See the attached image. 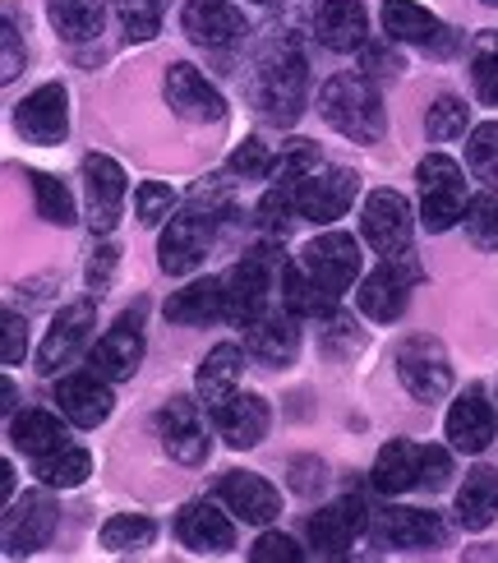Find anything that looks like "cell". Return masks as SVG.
I'll use <instances>...</instances> for the list:
<instances>
[{
  "label": "cell",
  "mask_w": 498,
  "mask_h": 563,
  "mask_svg": "<svg viewBox=\"0 0 498 563\" xmlns=\"http://www.w3.org/2000/svg\"><path fill=\"white\" fill-rule=\"evenodd\" d=\"M33 180V199H37V213L52 222V227H75V199L69 190L52 176V172H29Z\"/></svg>",
  "instance_id": "obj_39"
},
{
  "label": "cell",
  "mask_w": 498,
  "mask_h": 563,
  "mask_svg": "<svg viewBox=\"0 0 498 563\" xmlns=\"http://www.w3.org/2000/svg\"><path fill=\"white\" fill-rule=\"evenodd\" d=\"M332 300L337 296H328L305 264H281V310H291L296 319H328Z\"/></svg>",
  "instance_id": "obj_32"
},
{
  "label": "cell",
  "mask_w": 498,
  "mask_h": 563,
  "mask_svg": "<svg viewBox=\"0 0 498 563\" xmlns=\"http://www.w3.org/2000/svg\"><path fill=\"white\" fill-rule=\"evenodd\" d=\"M361 245H355V236H346V231H323L319 241H310L300 250V264L310 268V277L319 282V287L328 296H346L355 287V277H361Z\"/></svg>",
  "instance_id": "obj_6"
},
{
  "label": "cell",
  "mask_w": 498,
  "mask_h": 563,
  "mask_svg": "<svg viewBox=\"0 0 498 563\" xmlns=\"http://www.w3.org/2000/svg\"><path fill=\"white\" fill-rule=\"evenodd\" d=\"M56 531V504L46 489H29L23 499H14L5 508V554H37Z\"/></svg>",
  "instance_id": "obj_13"
},
{
  "label": "cell",
  "mask_w": 498,
  "mask_h": 563,
  "mask_svg": "<svg viewBox=\"0 0 498 563\" xmlns=\"http://www.w3.org/2000/svg\"><path fill=\"white\" fill-rule=\"evenodd\" d=\"M250 559H254V563H300V559H305V550L291 541V536H281V531H264V536L254 541Z\"/></svg>",
  "instance_id": "obj_48"
},
{
  "label": "cell",
  "mask_w": 498,
  "mask_h": 563,
  "mask_svg": "<svg viewBox=\"0 0 498 563\" xmlns=\"http://www.w3.org/2000/svg\"><path fill=\"white\" fill-rule=\"evenodd\" d=\"M268 250H254L222 277V291H226V319L235 328L254 323L258 314H268V296H273V264L264 260Z\"/></svg>",
  "instance_id": "obj_10"
},
{
  "label": "cell",
  "mask_w": 498,
  "mask_h": 563,
  "mask_svg": "<svg viewBox=\"0 0 498 563\" xmlns=\"http://www.w3.org/2000/svg\"><path fill=\"white\" fill-rule=\"evenodd\" d=\"M447 481H453V457H447V449H424V472H420V485L430 489H443Z\"/></svg>",
  "instance_id": "obj_51"
},
{
  "label": "cell",
  "mask_w": 498,
  "mask_h": 563,
  "mask_svg": "<svg viewBox=\"0 0 498 563\" xmlns=\"http://www.w3.org/2000/svg\"><path fill=\"white\" fill-rule=\"evenodd\" d=\"M84 195H88V227L102 231V236L115 231V222L125 213V195H130L121 162L107 153H88L84 157Z\"/></svg>",
  "instance_id": "obj_9"
},
{
  "label": "cell",
  "mask_w": 498,
  "mask_h": 563,
  "mask_svg": "<svg viewBox=\"0 0 498 563\" xmlns=\"http://www.w3.org/2000/svg\"><path fill=\"white\" fill-rule=\"evenodd\" d=\"M231 512V508H226ZM226 512L218 504H185L180 508V518H176V536H180V545L185 550H195V554H226L235 550V522L226 518Z\"/></svg>",
  "instance_id": "obj_23"
},
{
  "label": "cell",
  "mask_w": 498,
  "mask_h": 563,
  "mask_svg": "<svg viewBox=\"0 0 498 563\" xmlns=\"http://www.w3.org/2000/svg\"><path fill=\"white\" fill-rule=\"evenodd\" d=\"M180 29L189 33V42L208 46V52H226V46H235L250 33L245 14L235 10L231 0H189L180 14Z\"/></svg>",
  "instance_id": "obj_18"
},
{
  "label": "cell",
  "mask_w": 498,
  "mask_h": 563,
  "mask_svg": "<svg viewBox=\"0 0 498 563\" xmlns=\"http://www.w3.org/2000/svg\"><path fill=\"white\" fill-rule=\"evenodd\" d=\"M245 351L268 365H291L300 351V328L296 314H258L254 323H245Z\"/></svg>",
  "instance_id": "obj_29"
},
{
  "label": "cell",
  "mask_w": 498,
  "mask_h": 563,
  "mask_svg": "<svg viewBox=\"0 0 498 563\" xmlns=\"http://www.w3.org/2000/svg\"><path fill=\"white\" fill-rule=\"evenodd\" d=\"M208 245H212V218L180 213V218H171V227L162 231L157 264H162L166 277H189L208 260Z\"/></svg>",
  "instance_id": "obj_14"
},
{
  "label": "cell",
  "mask_w": 498,
  "mask_h": 563,
  "mask_svg": "<svg viewBox=\"0 0 498 563\" xmlns=\"http://www.w3.org/2000/svg\"><path fill=\"white\" fill-rule=\"evenodd\" d=\"M139 361H144V333H139V314H121L115 328L98 338V346L88 351V369L102 374L107 384H121L139 374Z\"/></svg>",
  "instance_id": "obj_15"
},
{
  "label": "cell",
  "mask_w": 498,
  "mask_h": 563,
  "mask_svg": "<svg viewBox=\"0 0 498 563\" xmlns=\"http://www.w3.org/2000/svg\"><path fill=\"white\" fill-rule=\"evenodd\" d=\"M424 130H430L434 144L462 139V134H466V102H457V98H439V102L430 107V121H424Z\"/></svg>",
  "instance_id": "obj_45"
},
{
  "label": "cell",
  "mask_w": 498,
  "mask_h": 563,
  "mask_svg": "<svg viewBox=\"0 0 498 563\" xmlns=\"http://www.w3.org/2000/svg\"><path fill=\"white\" fill-rule=\"evenodd\" d=\"M176 190H171V185H162V180H144V185H139V190H134V218L139 222H144V227H157L162 218H171L176 213Z\"/></svg>",
  "instance_id": "obj_44"
},
{
  "label": "cell",
  "mask_w": 498,
  "mask_h": 563,
  "mask_svg": "<svg viewBox=\"0 0 498 563\" xmlns=\"http://www.w3.org/2000/svg\"><path fill=\"white\" fill-rule=\"evenodd\" d=\"M485 5H498V0H485Z\"/></svg>",
  "instance_id": "obj_55"
},
{
  "label": "cell",
  "mask_w": 498,
  "mask_h": 563,
  "mask_svg": "<svg viewBox=\"0 0 498 563\" xmlns=\"http://www.w3.org/2000/svg\"><path fill=\"white\" fill-rule=\"evenodd\" d=\"M471 84L485 107H498V33H480L471 46Z\"/></svg>",
  "instance_id": "obj_38"
},
{
  "label": "cell",
  "mask_w": 498,
  "mask_h": 563,
  "mask_svg": "<svg viewBox=\"0 0 498 563\" xmlns=\"http://www.w3.org/2000/svg\"><path fill=\"white\" fill-rule=\"evenodd\" d=\"M10 443L29 457H46L65 449V426L56 411H23V416H10Z\"/></svg>",
  "instance_id": "obj_34"
},
{
  "label": "cell",
  "mask_w": 498,
  "mask_h": 563,
  "mask_svg": "<svg viewBox=\"0 0 498 563\" xmlns=\"http://www.w3.org/2000/svg\"><path fill=\"white\" fill-rule=\"evenodd\" d=\"M166 107H171L180 121H189V125H218V121H226V102H222V92L212 88L195 65H171L166 69Z\"/></svg>",
  "instance_id": "obj_11"
},
{
  "label": "cell",
  "mask_w": 498,
  "mask_h": 563,
  "mask_svg": "<svg viewBox=\"0 0 498 563\" xmlns=\"http://www.w3.org/2000/svg\"><path fill=\"white\" fill-rule=\"evenodd\" d=\"M314 29L328 52H361L369 37V14L361 0H323Z\"/></svg>",
  "instance_id": "obj_27"
},
{
  "label": "cell",
  "mask_w": 498,
  "mask_h": 563,
  "mask_svg": "<svg viewBox=\"0 0 498 563\" xmlns=\"http://www.w3.org/2000/svg\"><path fill=\"white\" fill-rule=\"evenodd\" d=\"M268 167H273V153H268L264 139H245V144L235 148L231 162H226V172L231 176H245V180H258V176L268 180Z\"/></svg>",
  "instance_id": "obj_47"
},
{
  "label": "cell",
  "mask_w": 498,
  "mask_h": 563,
  "mask_svg": "<svg viewBox=\"0 0 498 563\" xmlns=\"http://www.w3.org/2000/svg\"><path fill=\"white\" fill-rule=\"evenodd\" d=\"M323 162H319V148L314 144H305V139H296V144L281 153V157H273V167H268V180L273 185H300L310 172H319Z\"/></svg>",
  "instance_id": "obj_43"
},
{
  "label": "cell",
  "mask_w": 498,
  "mask_h": 563,
  "mask_svg": "<svg viewBox=\"0 0 498 563\" xmlns=\"http://www.w3.org/2000/svg\"><path fill=\"white\" fill-rule=\"evenodd\" d=\"M254 5H264V0H254Z\"/></svg>",
  "instance_id": "obj_56"
},
{
  "label": "cell",
  "mask_w": 498,
  "mask_h": 563,
  "mask_svg": "<svg viewBox=\"0 0 498 563\" xmlns=\"http://www.w3.org/2000/svg\"><path fill=\"white\" fill-rule=\"evenodd\" d=\"M14 125L29 144H60L69 134V92L60 84H42L19 102Z\"/></svg>",
  "instance_id": "obj_16"
},
{
  "label": "cell",
  "mask_w": 498,
  "mask_h": 563,
  "mask_svg": "<svg viewBox=\"0 0 498 563\" xmlns=\"http://www.w3.org/2000/svg\"><path fill=\"white\" fill-rule=\"evenodd\" d=\"M443 430H447V443H453L457 453H485L489 443H494V430H498L485 388H466L457 402H453V411H447V426Z\"/></svg>",
  "instance_id": "obj_24"
},
{
  "label": "cell",
  "mask_w": 498,
  "mask_h": 563,
  "mask_svg": "<svg viewBox=\"0 0 498 563\" xmlns=\"http://www.w3.org/2000/svg\"><path fill=\"white\" fill-rule=\"evenodd\" d=\"M111 5H115V19H121L130 42L157 37L162 19H166V0H111Z\"/></svg>",
  "instance_id": "obj_40"
},
{
  "label": "cell",
  "mask_w": 498,
  "mask_h": 563,
  "mask_svg": "<svg viewBox=\"0 0 498 563\" xmlns=\"http://www.w3.org/2000/svg\"><path fill=\"white\" fill-rule=\"evenodd\" d=\"M319 115L351 144H378L384 139V98L369 75H332L319 92Z\"/></svg>",
  "instance_id": "obj_1"
},
{
  "label": "cell",
  "mask_w": 498,
  "mask_h": 563,
  "mask_svg": "<svg viewBox=\"0 0 498 563\" xmlns=\"http://www.w3.org/2000/svg\"><path fill=\"white\" fill-rule=\"evenodd\" d=\"M0 397H5V402H0V411H5V416H14V384H10V379L0 384Z\"/></svg>",
  "instance_id": "obj_54"
},
{
  "label": "cell",
  "mask_w": 498,
  "mask_h": 563,
  "mask_svg": "<svg viewBox=\"0 0 498 563\" xmlns=\"http://www.w3.org/2000/svg\"><path fill=\"white\" fill-rule=\"evenodd\" d=\"M115 264H121V250H115V245H98V250H92V260H88V291H107L111 287V277H115Z\"/></svg>",
  "instance_id": "obj_49"
},
{
  "label": "cell",
  "mask_w": 498,
  "mask_h": 563,
  "mask_svg": "<svg viewBox=\"0 0 498 563\" xmlns=\"http://www.w3.org/2000/svg\"><path fill=\"white\" fill-rule=\"evenodd\" d=\"M420 227L424 231H453L462 218H466V176L453 157H443V153H430L420 162Z\"/></svg>",
  "instance_id": "obj_2"
},
{
  "label": "cell",
  "mask_w": 498,
  "mask_h": 563,
  "mask_svg": "<svg viewBox=\"0 0 498 563\" xmlns=\"http://www.w3.org/2000/svg\"><path fill=\"white\" fill-rule=\"evenodd\" d=\"M305 84H310V75H305V60L296 52H273L264 65H258L250 98H254V107H258L264 121L291 125L300 115V107H305Z\"/></svg>",
  "instance_id": "obj_3"
},
{
  "label": "cell",
  "mask_w": 498,
  "mask_h": 563,
  "mask_svg": "<svg viewBox=\"0 0 498 563\" xmlns=\"http://www.w3.org/2000/svg\"><path fill=\"white\" fill-rule=\"evenodd\" d=\"M56 407L60 416L69 420V426H79V430H98L102 420L111 416L115 407V397H111V384L102 379V374H69V379H60L56 388Z\"/></svg>",
  "instance_id": "obj_21"
},
{
  "label": "cell",
  "mask_w": 498,
  "mask_h": 563,
  "mask_svg": "<svg viewBox=\"0 0 498 563\" xmlns=\"http://www.w3.org/2000/svg\"><path fill=\"white\" fill-rule=\"evenodd\" d=\"M241 374H245V351L235 342H222L212 346L208 356L199 361V374H195V388H199V402L208 411H218L231 393H241Z\"/></svg>",
  "instance_id": "obj_26"
},
{
  "label": "cell",
  "mask_w": 498,
  "mask_h": 563,
  "mask_svg": "<svg viewBox=\"0 0 498 563\" xmlns=\"http://www.w3.org/2000/svg\"><path fill=\"white\" fill-rule=\"evenodd\" d=\"M498 518V472H471L457 489V522L466 531H485Z\"/></svg>",
  "instance_id": "obj_33"
},
{
  "label": "cell",
  "mask_w": 498,
  "mask_h": 563,
  "mask_svg": "<svg viewBox=\"0 0 498 563\" xmlns=\"http://www.w3.org/2000/svg\"><path fill=\"white\" fill-rule=\"evenodd\" d=\"M153 536H157V527L144 518V512H115V518H107V527H102V550L139 554V550L153 545Z\"/></svg>",
  "instance_id": "obj_37"
},
{
  "label": "cell",
  "mask_w": 498,
  "mask_h": 563,
  "mask_svg": "<svg viewBox=\"0 0 498 563\" xmlns=\"http://www.w3.org/2000/svg\"><path fill=\"white\" fill-rule=\"evenodd\" d=\"M369 522H374V512L365 508V499L346 495V499H337L332 508H319L314 518H310V527H305V536H310L314 554H323V559H342V554L351 550L355 536L369 531Z\"/></svg>",
  "instance_id": "obj_12"
},
{
  "label": "cell",
  "mask_w": 498,
  "mask_h": 563,
  "mask_svg": "<svg viewBox=\"0 0 498 563\" xmlns=\"http://www.w3.org/2000/svg\"><path fill=\"white\" fill-rule=\"evenodd\" d=\"M416 282H420V268L401 264V254H397V260H384L361 287H355V305H361L374 323H392V319L407 314V300H411Z\"/></svg>",
  "instance_id": "obj_8"
},
{
  "label": "cell",
  "mask_w": 498,
  "mask_h": 563,
  "mask_svg": "<svg viewBox=\"0 0 498 563\" xmlns=\"http://www.w3.org/2000/svg\"><path fill=\"white\" fill-rule=\"evenodd\" d=\"M92 305H65V310L52 319V328H46V338H42V351H37V369L52 379V374H60L69 361L84 351L88 333H92Z\"/></svg>",
  "instance_id": "obj_20"
},
{
  "label": "cell",
  "mask_w": 498,
  "mask_h": 563,
  "mask_svg": "<svg viewBox=\"0 0 498 563\" xmlns=\"http://www.w3.org/2000/svg\"><path fill=\"white\" fill-rule=\"evenodd\" d=\"M296 218H300L296 213V185H273L264 195V203H258V222L268 231H287Z\"/></svg>",
  "instance_id": "obj_46"
},
{
  "label": "cell",
  "mask_w": 498,
  "mask_h": 563,
  "mask_svg": "<svg viewBox=\"0 0 498 563\" xmlns=\"http://www.w3.org/2000/svg\"><path fill=\"white\" fill-rule=\"evenodd\" d=\"M466 167L476 180L498 185V121H485L466 134Z\"/></svg>",
  "instance_id": "obj_42"
},
{
  "label": "cell",
  "mask_w": 498,
  "mask_h": 563,
  "mask_svg": "<svg viewBox=\"0 0 498 563\" xmlns=\"http://www.w3.org/2000/svg\"><path fill=\"white\" fill-rule=\"evenodd\" d=\"M355 190H361V176L351 167H319L296 185V213L314 227H328L346 218V208L355 203Z\"/></svg>",
  "instance_id": "obj_5"
},
{
  "label": "cell",
  "mask_w": 498,
  "mask_h": 563,
  "mask_svg": "<svg viewBox=\"0 0 498 563\" xmlns=\"http://www.w3.org/2000/svg\"><path fill=\"white\" fill-rule=\"evenodd\" d=\"M369 531L384 550H430V545H443L447 536L439 512H424V508H384L374 512Z\"/></svg>",
  "instance_id": "obj_17"
},
{
  "label": "cell",
  "mask_w": 498,
  "mask_h": 563,
  "mask_svg": "<svg viewBox=\"0 0 498 563\" xmlns=\"http://www.w3.org/2000/svg\"><path fill=\"white\" fill-rule=\"evenodd\" d=\"M420 472H424V449L411 439H392L378 449L374 457V489L378 495H407V489L420 485Z\"/></svg>",
  "instance_id": "obj_28"
},
{
  "label": "cell",
  "mask_w": 498,
  "mask_h": 563,
  "mask_svg": "<svg viewBox=\"0 0 498 563\" xmlns=\"http://www.w3.org/2000/svg\"><path fill=\"white\" fill-rule=\"evenodd\" d=\"M199 407L189 402V397H171V402L157 411L162 449L171 453L176 462H185V466H199L208 457V430H203V420H199Z\"/></svg>",
  "instance_id": "obj_19"
},
{
  "label": "cell",
  "mask_w": 498,
  "mask_h": 563,
  "mask_svg": "<svg viewBox=\"0 0 498 563\" xmlns=\"http://www.w3.org/2000/svg\"><path fill=\"white\" fill-rule=\"evenodd\" d=\"M166 319L185 323V328H203L212 319H226L222 277H203V282H189V287H180L171 300H166Z\"/></svg>",
  "instance_id": "obj_30"
},
{
  "label": "cell",
  "mask_w": 498,
  "mask_h": 563,
  "mask_svg": "<svg viewBox=\"0 0 498 563\" xmlns=\"http://www.w3.org/2000/svg\"><path fill=\"white\" fill-rule=\"evenodd\" d=\"M384 33L392 42H411V46H434L447 37L443 23L424 5H416V0H384Z\"/></svg>",
  "instance_id": "obj_31"
},
{
  "label": "cell",
  "mask_w": 498,
  "mask_h": 563,
  "mask_svg": "<svg viewBox=\"0 0 498 563\" xmlns=\"http://www.w3.org/2000/svg\"><path fill=\"white\" fill-rule=\"evenodd\" d=\"M397 379L416 402H439L453 393V361L439 338H407L397 346Z\"/></svg>",
  "instance_id": "obj_4"
},
{
  "label": "cell",
  "mask_w": 498,
  "mask_h": 563,
  "mask_svg": "<svg viewBox=\"0 0 498 563\" xmlns=\"http://www.w3.org/2000/svg\"><path fill=\"white\" fill-rule=\"evenodd\" d=\"M466 236L476 250H498V185H489L485 195L466 203Z\"/></svg>",
  "instance_id": "obj_41"
},
{
  "label": "cell",
  "mask_w": 498,
  "mask_h": 563,
  "mask_svg": "<svg viewBox=\"0 0 498 563\" xmlns=\"http://www.w3.org/2000/svg\"><path fill=\"white\" fill-rule=\"evenodd\" d=\"M46 19L69 42H88L102 33V0H46Z\"/></svg>",
  "instance_id": "obj_35"
},
{
  "label": "cell",
  "mask_w": 498,
  "mask_h": 563,
  "mask_svg": "<svg viewBox=\"0 0 498 563\" xmlns=\"http://www.w3.org/2000/svg\"><path fill=\"white\" fill-rule=\"evenodd\" d=\"M88 476H92V457L84 449H69V443H65V449H56V453L37 457V481L46 489H75Z\"/></svg>",
  "instance_id": "obj_36"
},
{
  "label": "cell",
  "mask_w": 498,
  "mask_h": 563,
  "mask_svg": "<svg viewBox=\"0 0 498 563\" xmlns=\"http://www.w3.org/2000/svg\"><path fill=\"white\" fill-rule=\"evenodd\" d=\"M23 69V52H19V29H14V19H5V69H0V75H5V84L19 75Z\"/></svg>",
  "instance_id": "obj_52"
},
{
  "label": "cell",
  "mask_w": 498,
  "mask_h": 563,
  "mask_svg": "<svg viewBox=\"0 0 498 563\" xmlns=\"http://www.w3.org/2000/svg\"><path fill=\"white\" fill-rule=\"evenodd\" d=\"M0 495H5V499L14 495V466H10V462L0 466Z\"/></svg>",
  "instance_id": "obj_53"
},
{
  "label": "cell",
  "mask_w": 498,
  "mask_h": 563,
  "mask_svg": "<svg viewBox=\"0 0 498 563\" xmlns=\"http://www.w3.org/2000/svg\"><path fill=\"white\" fill-rule=\"evenodd\" d=\"M212 426H218V434L231 443V449H258V443L268 439L273 411L258 393H231L226 402L212 411Z\"/></svg>",
  "instance_id": "obj_22"
},
{
  "label": "cell",
  "mask_w": 498,
  "mask_h": 563,
  "mask_svg": "<svg viewBox=\"0 0 498 563\" xmlns=\"http://www.w3.org/2000/svg\"><path fill=\"white\" fill-rule=\"evenodd\" d=\"M218 499L241 522H250V527H268L277 512H281V495H277V489L264 476H254V472H226L222 485H218Z\"/></svg>",
  "instance_id": "obj_25"
},
{
  "label": "cell",
  "mask_w": 498,
  "mask_h": 563,
  "mask_svg": "<svg viewBox=\"0 0 498 563\" xmlns=\"http://www.w3.org/2000/svg\"><path fill=\"white\" fill-rule=\"evenodd\" d=\"M361 231H365V241H369L378 254H384V260H397V254H407L411 231H416L411 199L397 195V190H374V195L365 199Z\"/></svg>",
  "instance_id": "obj_7"
},
{
  "label": "cell",
  "mask_w": 498,
  "mask_h": 563,
  "mask_svg": "<svg viewBox=\"0 0 498 563\" xmlns=\"http://www.w3.org/2000/svg\"><path fill=\"white\" fill-rule=\"evenodd\" d=\"M23 356H29V323H23L19 314H5V342H0V361L19 365Z\"/></svg>",
  "instance_id": "obj_50"
}]
</instances>
